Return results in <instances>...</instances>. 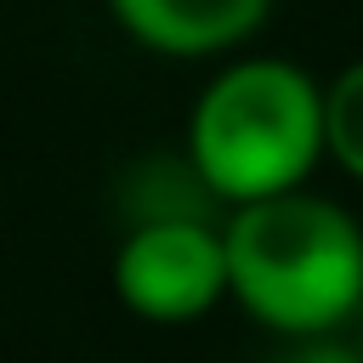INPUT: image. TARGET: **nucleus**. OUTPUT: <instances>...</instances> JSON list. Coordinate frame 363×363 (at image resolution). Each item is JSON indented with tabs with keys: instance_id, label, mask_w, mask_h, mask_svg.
Masks as SVG:
<instances>
[{
	"instance_id": "nucleus-1",
	"label": "nucleus",
	"mask_w": 363,
	"mask_h": 363,
	"mask_svg": "<svg viewBox=\"0 0 363 363\" xmlns=\"http://www.w3.org/2000/svg\"><path fill=\"white\" fill-rule=\"evenodd\" d=\"M227 301L278 340H329L363 318V221L312 187L227 210Z\"/></svg>"
},
{
	"instance_id": "nucleus-2",
	"label": "nucleus",
	"mask_w": 363,
	"mask_h": 363,
	"mask_svg": "<svg viewBox=\"0 0 363 363\" xmlns=\"http://www.w3.org/2000/svg\"><path fill=\"white\" fill-rule=\"evenodd\" d=\"M323 159V85L295 57L244 51L199 85L187 113V170L210 199L244 210L295 193Z\"/></svg>"
},
{
	"instance_id": "nucleus-3",
	"label": "nucleus",
	"mask_w": 363,
	"mask_h": 363,
	"mask_svg": "<svg viewBox=\"0 0 363 363\" xmlns=\"http://www.w3.org/2000/svg\"><path fill=\"white\" fill-rule=\"evenodd\" d=\"M113 295L147 323H193L227 301V244L221 227L176 210L142 216L113 250Z\"/></svg>"
},
{
	"instance_id": "nucleus-4",
	"label": "nucleus",
	"mask_w": 363,
	"mask_h": 363,
	"mask_svg": "<svg viewBox=\"0 0 363 363\" xmlns=\"http://www.w3.org/2000/svg\"><path fill=\"white\" fill-rule=\"evenodd\" d=\"M108 11L159 57H221L272 17V0H108Z\"/></svg>"
},
{
	"instance_id": "nucleus-5",
	"label": "nucleus",
	"mask_w": 363,
	"mask_h": 363,
	"mask_svg": "<svg viewBox=\"0 0 363 363\" xmlns=\"http://www.w3.org/2000/svg\"><path fill=\"white\" fill-rule=\"evenodd\" d=\"M323 142L329 159L363 182V57H352L335 79H323Z\"/></svg>"
},
{
	"instance_id": "nucleus-6",
	"label": "nucleus",
	"mask_w": 363,
	"mask_h": 363,
	"mask_svg": "<svg viewBox=\"0 0 363 363\" xmlns=\"http://www.w3.org/2000/svg\"><path fill=\"white\" fill-rule=\"evenodd\" d=\"M267 363H363V346H346L340 335H329V340H284V352L267 357Z\"/></svg>"
}]
</instances>
